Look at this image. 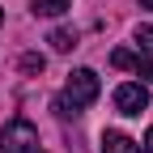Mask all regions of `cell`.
<instances>
[{
    "label": "cell",
    "instance_id": "52a82bcc",
    "mask_svg": "<svg viewBox=\"0 0 153 153\" xmlns=\"http://www.w3.org/2000/svg\"><path fill=\"white\" fill-rule=\"evenodd\" d=\"M47 43H51L55 51H72V47H76V30H51Z\"/></svg>",
    "mask_w": 153,
    "mask_h": 153
},
{
    "label": "cell",
    "instance_id": "8fae6325",
    "mask_svg": "<svg viewBox=\"0 0 153 153\" xmlns=\"http://www.w3.org/2000/svg\"><path fill=\"white\" fill-rule=\"evenodd\" d=\"M140 4H145V9H153V0H140Z\"/></svg>",
    "mask_w": 153,
    "mask_h": 153
},
{
    "label": "cell",
    "instance_id": "ba28073f",
    "mask_svg": "<svg viewBox=\"0 0 153 153\" xmlns=\"http://www.w3.org/2000/svg\"><path fill=\"white\" fill-rule=\"evenodd\" d=\"M136 43H140V51L153 55V26H136Z\"/></svg>",
    "mask_w": 153,
    "mask_h": 153
},
{
    "label": "cell",
    "instance_id": "277c9868",
    "mask_svg": "<svg viewBox=\"0 0 153 153\" xmlns=\"http://www.w3.org/2000/svg\"><path fill=\"white\" fill-rule=\"evenodd\" d=\"M111 64H115V68H132L140 81H153V55H149V51H128V47H119V51H111Z\"/></svg>",
    "mask_w": 153,
    "mask_h": 153
},
{
    "label": "cell",
    "instance_id": "8992f818",
    "mask_svg": "<svg viewBox=\"0 0 153 153\" xmlns=\"http://www.w3.org/2000/svg\"><path fill=\"white\" fill-rule=\"evenodd\" d=\"M30 9H34L38 17H60V13L72 9V0H30Z\"/></svg>",
    "mask_w": 153,
    "mask_h": 153
},
{
    "label": "cell",
    "instance_id": "7a4b0ae2",
    "mask_svg": "<svg viewBox=\"0 0 153 153\" xmlns=\"http://www.w3.org/2000/svg\"><path fill=\"white\" fill-rule=\"evenodd\" d=\"M0 153H38V128L30 119H9L0 132Z\"/></svg>",
    "mask_w": 153,
    "mask_h": 153
},
{
    "label": "cell",
    "instance_id": "7c38bea8",
    "mask_svg": "<svg viewBox=\"0 0 153 153\" xmlns=\"http://www.w3.org/2000/svg\"><path fill=\"white\" fill-rule=\"evenodd\" d=\"M0 22H4V13H0Z\"/></svg>",
    "mask_w": 153,
    "mask_h": 153
},
{
    "label": "cell",
    "instance_id": "3957f363",
    "mask_svg": "<svg viewBox=\"0 0 153 153\" xmlns=\"http://www.w3.org/2000/svg\"><path fill=\"white\" fill-rule=\"evenodd\" d=\"M115 106H119V115H140L149 106V85L145 81H128L115 89Z\"/></svg>",
    "mask_w": 153,
    "mask_h": 153
},
{
    "label": "cell",
    "instance_id": "6da1fadb",
    "mask_svg": "<svg viewBox=\"0 0 153 153\" xmlns=\"http://www.w3.org/2000/svg\"><path fill=\"white\" fill-rule=\"evenodd\" d=\"M98 94H102L98 72H94V68H76V72H68V85H64L60 98L51 102V111L60 115V119H76V115H81V106H89Z\"/></svg>",
    "mask_w": 153,
    "mask_h": 153
},
{
    "label": "cell",
    "instance_id": "5b68a950",
    "mask_svg": "<svg viewBox=\"0 0 153 153\" xmlns=\"http://www.w3.org/2000/svg\"><path fill=\"white\" fill-rule=\"evenodd\" d=\"M102 153H145L132 136H123V132H106L102 136Z\"/></svg>",
    "mask_w": 153,
    "mask_h": 153
},
{
    "label": "cell",
    "instance_id": "9c48e42d",
    "mask_svg": "<svg viewBox=\"0 0 153 153\" xmlns=\"http://www.w3.org/2000/svg\"><path fill=\"white\" fill-rule=\"evenodd\" d=\"M22 72H43V55H22Z\"/></svg>",
    "mask_w": 153,
    "mask_h": 153
},
{
    "label": "cell",
    "instance_id": "30bf717a",
    "mask_svg": "<svg viewBox=\"0 0 153 153\" xmlns=\"http://www.w3.org/2000/svg\"><path fill=\"white\" fill-rule=\"evenodd\" d=\"M140 149H145V153H153V128L145 132V145H140Z\"/></svg>",
    "mask_w": 153,
    "mask_h": 153
}]
</instances>
